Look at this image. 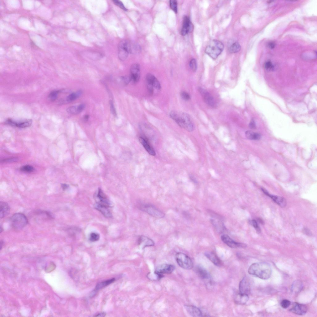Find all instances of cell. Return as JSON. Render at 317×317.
Here are the masks:
<instances>
[{
  "label": "cell",
  "mask_w": 317,
  "mask_h": 317,
  "mask_svg": "<svg viewBox=\"0 0 317 317\" xmlns=\"http://www.w3.org/2000/svg\"><path fill=\"white\" fill-rule=\"evenodd\" d=\"M170 117L181 128L189 132L194 129V125L192 118L188 114L181 111H171L169 114Z\"/></svg>",
  "instance_id": "cell-1"
},
{
  "label": "cell",
  "mask_w": 317,
  "mask_h": 317,
  "mask_svg": "<svg viewBox=\"0 0 317 317\" xmlns=\"http://www.w3.org/2000/svg\"><path fill=\"white\" fill-rule=\"evenodd\" d=\"M248 273L263 280L269 278L271 273V269L270 265L266 262H259L253 263L249 267Z\"/></svg>",
  "instance_id": "cell-2"
},
{
  "label": "cell",
  "mask_w": 317,
  "mask_h": 317,
  "mask_svg": "<svg viewBox=\"0 0 317 317\" xmlns=\"http://www.w3.org/2000/svg\"><path fill=\"white\" fill-rule=\"evenodd\" d=\"M224 45L220 41L212 40L206 47L205 52L214 59H216L221 54L224 49Z\"/></svg>",
  "instance_id": "cell-3"
},
{
  "label": "cell",
  "mask_w": 317,
  "mask_h": 317,
  "mask_svg": "<svg viewBox=\"0 0 317 317\" xmlns=\"http://www.w3.org/2000/svg\"><path fill=\"white\" fill-rule=\"evenodd\" d=\"M11 225L14 229H22L27 224L28 220L26 216L21 213L13 214L10 218Z\"/></svg>",
  "instance_id": "cell-4"
},
{
  "label": "cell",
  "mask_w": 317,
  "mask_h": 317,
  "mask_svg": "<svg viewBox=\"0 0 317 317\" xmlns=\"http://www.w3.org/2000/svg\"><path fill=\"white\" fill-rule=\"evenodd\" d=\"M132 44L127 40H123L119 42L118 46V54L120 60H125L129 53H131Z\"/></svg>",
  "instance_id": "cell-5"
},
{
  "label": "cell",
  "mask_w": 317,
  "mask_h": 317,
  "mask_svg": "<svg viewBox=\"0 0 317 317\" xmlns=\"http://www.w3.org/2000/svg\"><path fill=\"white\" fill-rule=\"evenodd\" d=\"M175 258L179 265L184 269L189 270L193 267V263L191 258L184 253H177L176 255Z\"/></svg>",
  "instance_id": "cell-6"
},
{
  "label": "cell",
  "mask_w": 317,
  "mask_h": 317,
  "mask_svg": "<svg viewBox=\"0 0 317 317\" xmlns=\"http://www.w3.org/2000/svg\"><path fill=\"white\" fill-rule=\"evenodd\" d=\"M139 208L141 210L154 217L162 218L165 216L163 212L150 204L141 203L140 204Z\"/></svg>",
  "instance_id": "cell-7"
},
{
  "label": "cell",
  "mask_w": 317,
  "mask_h": 317,
  "mask_svg": "<svg viewBox=\"0 0 317 317\" xmlns=\"http://www.w3.org/2000/svg\"><path fill=\"white\" fill-rule=\"evenodd\" d=\"M146 80L148 90L151 94L154 93L155 89L160 90L161 85L158 80L153 74H148L146 77Z\"/></svg>",
  "instance_id": "cell-8"
},
{
  "label": "cell",
  "mask_w": 317,
  "mask_h": 317,
  "mask_svg": "<svg viewBox=\"0 0 317 317\" xmlns=\"http://www.w3.org/2000/svg\"><path fill=\"white\" fill-rule=\"evenodd\" d=\"M96 197V203L109 207L113 206L111 202L108 199L100 188L98 189Z\"/></svg>",
  "instance_id": "cell-9"
},
{
  "label": "cell",
  "mask_w": 317,
  "mask_h": 317,
  "mask_svg": "<svg viewBox=\"0 0 317 317\" xmlns=\"http://www.w3.org/2000/svg\"><path fill=\"white\" fill-rule=\"evenodd\" d=\"M198 91L206 103L213 107L216 106V102L213 97L207 91L201 88H198Z\"/></svg>",
  "instance_id": "cell-10"
},
{
  "label": "cell",
  "mask_w": 317,
  "mask_h": 317,
  "mask_svg": "<svg viewBox=\"0 0 317 317\" xmlns=\"http://www.w3.org/2000/svg\"><path fill=\"white\" fill-rule=\"evenodd\" d=\"M193 26L189 18L185 16L183 18L182 26L181 30V34L185 36L193 30Z\"/></svg>",
  "instance_id": "cell-11"
},
{
  "label": "cell",
  "mask_w": 317,
  "mask_h": 317,
  "mask_svg": "<svg viewBox=\"0 0 317 317\" xmlns=\"http://www.w3.org/2000/svg\"><path fill=\"white\" fill-rule=\"evenodd\" d=\"M130 76L131 81L136 83L139 80L140 77V68L139 65L137 63L132 64L130 68Z\"/></svg>",
  "instance_id": "cell-12"
},
{
  "label": "cell",
  "mask_w": 317,
  "mask_h": 317,
  "mask_svg": "<svg viewBox=\"0 0 317 317\" xmlns=\"http://www.w3.org/2000/svg\"><path fill=\"white\" fill-rule=\"evenodd\" d=\"M221 238L224 243L232 248H245L246 246V245L245 244L235 242L227 235H222Z\"/></svg>",
  "instance_id": "cell-13"
},
{
  "label": "cell",
  "mask_w": 317,
  "mask_h": 317,
  "mask_svg": "<svg viewBox=\"0 0 317 317\" xmlns=\"http://www.w3.org/2000/svg\"><path fill=\"white\" fill-rule=\"evenodd\" d=\"M250 286L249 280L247 277H244L239 283L240 293L248 295L250 292Z\"/></svg>",
  "instance_id": "cell-14"
},
{
  "label": "cell",
  "mask_w": 317,
  "mask_h": 317,
  "mask_svg": "<svg viewBox=\"0 0 317 317\" xmlns=\"http://www.w3.org/2000/svg\"><path fill=\"white\" fill-rule=\"evenodd\" d=\"M289 311L297 315H303L307 312V308L305 305L295 302Z\"/></svg>",
  "instance_id": "cell-15"
},
{
  "label": "cell",
  "mask_w": 317,
  "mask_h": 317,
  "mask_svg": "<svg viewBox=\"0 0 317 317\" xmlns=\"http://www.w3.org/2000/svg\"><path fill=\"white\" fill-rule=\"evenodd\" d=\"M261 190L265 194L271 198L275 202L280 206L284 207L286 206L287 202L284 198L281 197L271 195L266 190L263 188H262Z\"/></svg>",
  "instance_id": "cell-16"
},
{
  "label": "cell",
  "mask_w": 317,
  "mask_h": 317,
  "mask_svg": "<svg viewBox=\"0 0 317 317\" xmlns=\"http://www.w3.org/2000/svg\"><path fill=\"white\" fill-rule=\"evenodd\" d=\"M175 267L171 264H163L158 265L156 268L155 271L158 273L163 274H170L174 271Z\"/></svg>",
  "instance_id": "cell-17"
},
{
  "label": "cell",
  "mask_w": 317,
  "mask_h": 317,
  "mask_svg": "<svg viewBox=\"0 0 317 317\" xmlns=\"http://www.w3.org/2000/svg\"><path fill=\"white\" fill-rule=\"evenodd\" d=\"M138 244L142 249L154 245V243L151 239L144 236H141L138 239Z\"/></svg>",
  "instance_id": "cell-18"
},
{
  "label": "cell",
  "mask_w": 317,
  "mask_h": 317,
  "mask_svg": "<svg viewBox=\"0 0 317 317\" xmlns=\"http://www.w3.org/2000/svg\"><path fill=\"white\" fill-rule=\"evenodd\" d=\"M184 307L188 313L191 316L195 317L202 316V313L198 307L192 305H185Z\"/></svg>",
  "instance_id": "cell-19"
},
{
  "label": "cell",
  "mask_w": 317,
  "mask_h": 317,
  "mask_svg": "<svg viewBox=\"0 0 317 317\" xmlns=\"http://www.w3.org/2000/svg\"><path fill=\"white\" fill-rule=\"evenodd\" d=\"M94 206L95 209L101 212L105 217L111 218L112 217V214L109 209V207L96 202L94 204Z\"/></svg>",
  "instance_id": "cell-20"
},
{
  "label": "cell",
  "mask_w": 317,
  "mask_h": 317,
  "mask_svg": "<svg viewBox=\"0 0 317 317\" xmlns=\"http://www.w3.org/2000/svg\"><path fill=\"white\" fill-rule=\"evenodd\" d=\"M139 140L140 143L143 145L149 154L152 156L155 155V150L146 140L142 137H140L139 138Z\"/></svg>",
  "instance_id": "cell-21"
},
{
  "label": "cell",
  "mask_w": 317,
  "mask_h": 317,
  "mask_svg": "<svg viewBox=\"0 0 317 317\" xmlns=\"http://www.w3.org/2000/svg\"><path fill=\"white\" fill-rule=\"evenodd\" d=\"M205 256L213 263L217 266H220L222 263L220 259L214 253L208 251L205 253Z\"/></svg>",
  "instance_id": "cell-22"
},
{
  "label": "cell",
  "mask_w": 317,
  "mask_h": 317,
  "mask_svg": "<svg viewBox=\"0 0 317 317\" xmlns=\"http://www.w3.org/2000/svg\"><path fill=\"white\" fill-rule=\"evenodd\" d=\"M85 105L83 103L78 106H72L67 109V112L71 114L76 115L81 113L84 109Z\"/></svg>",
  "instance_id": "cell-23"
},
{
  "label": "cell",
  "mask_w": 317,
  "mask_h": 317,
  "mask_svg": "<svg viewBox=\"0 0 317 317\" xmlns=\"http://www.w3.org/2000/svg\"><path fill=\"white\" fill-rule=\"evenodd\" d=\"M249 299L248 295L240 293L235 296L234 301L237 304L244 305L247 303Z\"/></svg>",
  "instance_id": "cell-24"
},
{
  "label": "cell",
  "mask_w": 317,
  "mask_h": 317,
  "mask_svg": "<svg viewBox=\"0 0 317 317\" xmlns=\"http://www.w3.org/2000/svg\"><path fill=\"white\" fill-rule=\"evenodd\" d=\"M0 217L1 219L4 217L10 212V207L8 204L5 202H0Z\"/></svg>",
  "instance_id": "cell-25"
},
{
  "label": "cell",
  "mask_w": 317,
  "mask_h": 317,
  "mask_svg": "<svg viewBox=\"0 0 317 317\" xmlns=\"http://www.w3.org/2000/svg\"><path fill=\"white\" fill-rule=\"evenodd\" d=\"M195 271L198 276L202 279H208L210 278V275L208 272L201 267H197L195 268Z\"/></svg>",
  "instance_id": "cell-26"
},
{
  "label": "cell",
  "mask_w": 317,
  "mask_h": 317,
  "mask_svg": "<svg viewBox=\"0 0 317 317\" xmlns=\"http://www.w3.org/2000/svg\"><path fill=\"white\" fill-rule=\"evenodd\" d=\"M228 45V51L231 53L238 52L241 50V46L239 43L237 41L229 42Z\"/></svg>",
  "instance_id": "cell-27"
},
{
  "label": "cell",
  "mask_w": 317,
  "mask_h": 317,
  "mask_svg": "<svg viewBox=\"0 0 317 317\" xmlns=\"http://www.w3.org/2000/svg\"><path fill=\"white\" fill-rule=\"evenodd\" d=\"M303 287L302 282L299 280L295 281L293 283L291 287L292 292L294 293H297L300 292Z\"/></svg>",
  "instance_id": "cell-28"
},
{
  "label": "cell",
  "mask_w": 317,
  "mask_h": 317,
  "mask_svg": "<svg viewBox=\"0 0 317 317\" xmlns=\"http://www.w3.org/2000/svg\"><path fill=\"white\" fill-rule=\"evenodd\" d=\"M245 135L248 139L252 140H259L261 137V135L260 133L251 131H246L245 132Z\"/></svg>",
  "instance_id": "cell-29"
},
{
  "label": "cell",
  "mask_w": 317,
  "mask_h": 317,
  "mask_svg": "<svg viewBox=\"0 0 317 317\" xmlns=\"http://www.w3.org/2000/svg\"><path fill=\"white\" fill-rule=\"evenodd\" d=\"M115 279L114 278H112L111 279L106 280V281L100 282L98 283L96 286L95 287V289L94 291H97L100 289H101L103 287H106V286L108 285L109 284L112 283L114 282Z\"/></svg>",
  "instance_id": "cell-30"
},
{
  "label": "cell",
  "mask_w": 317,
  "mask_h": 317,
  "mask_svg": "<svg viewBox=\"0 0 317 317\" xmlns=\"http://www.w3.org/2000/svg\"><path fill=\"white\" fill-rule=\"evenodd\" d=\"M82 93V92L81 91H78L75 93H72L67 97L66 100L68 102H72L78 98Z\"/></svg>",
  "instance_id": "cell-31"
},
{
  "label": "cell",
  "mask_w": 317,
  "mask_h": 317,
  "mask_svg": "<svg viewBox=\"0 0 317 317\" xmlns=\"http://www.w3.org/2000/svg\"><path fill=\"white\" fill-rule=\"evenodd\" d=\"M32 121L31 120H26L23 122L17 123L14 122V126L23 128L28 127L31 124Z\"/></svg>",
  "instance_id": "cell-32"
},
{
  "label": "cell",
  "mask_w": 317,
  "mask_h": 317,
  "mask_svg": "<svg viewBox=\"0 0 317 317\" xmlns=\"http://www.w3.org/2000/svg\"><path fill=\"white\" fill-rule=\"evenodd\" d=\"M100 238L99 234L96 232H92L90 235L89 240L92 242L98 241Z\"/></svg>",
  "instance_id": "cell-33"
},
{
  "label": "cell",
  "mask_w": 317,
  "mask_h": 317,
  "mask_svg": "<svg viewBox=\"0 0 317 317\" xmlns=\"http://www.w3.org/2000/svg\"><path fill=\"white\" fill-rule=\"evenodd\" d=\"M170 6L171 9L175 13L177 12V3L175 0L170 1Z\"/></svg>",
  "instance_id": "cell-34"
},
{
  "label": "cell",
  "mask_w": 317,
  "mask_h": 317,
  "mask_svg": "<svg viewBox=\"0 0 317 317\" xmlns=\"http://www.w3.org/2000/svg\"><path fill=\"white\" fill-rule=\"evenodd\" d=\"M189 66L193 72L196 71L197 69V63L196 60L192 59L189 63Z\"/></svg>",
  "instance_id": "cell-35"
},
{
  "label": "cell",
  "mask_w": 317,
  "mask_h": 317,
  "mask_svg": "<svg viewBox=\"0 0 317 317\" xmlns=\"http://www.w3.org/2000/svg\"><path fill=\"white\" fill-rule=\"evenodd\" d=\"M34 170V168L33 166L29 165L24 166L21 168L22 171L27 172H32Z\"/></svg>",
  "instance_id": "cell-36"
},
{
  "label": "cell",
  "mask_w": 317,
  "mask_h": 317,
  "mask_svg": "<svg viewBox=\"0 0 317 317\" xmlns=\"http://www.w3.org/2000/svg\"><path fill=\"white\" fill-rule=\"evenodd\" d=\"M120 81L124 85H127L131 81L130 76H125L120 77Z\"/></svg>",
  "instance_id": "cell-37"
},
{
  "label": "cell",
  "mask_w": 317,
  "mask_h": 317,
  "mask_svg": "<svg viewBox=\"0 0 317 317\" xmlns=\"http://www.w3.org/2000/svg\"><path fill=\"white\" fill-rule=\"evenodd\" d=\"M58 93L59 91H57L52 92L49 95V98L52 101L55 100L57 98Z\"/></svg>",
  "instance_id": "cell-38"
},
{
  "label": "cell",
  "mask_w": 317,
  "mask_h": 317,
  "mask_svg": "<svg viewBox=\"0 0 317 317\" xmlns=\"http://www.w3.org/2000/svg\"><path fill=\"white\" fill-rule=\"evenodd\" d=\"M265 68L268 71L273 70L274 68V66L271 62L270 61H268L265 62L264 65Z\"/></svg>",
  "instance_id": "cell-39"
},
{
  "label": "cell",
  "mask_w": 317,
  "mask_h": 317,
  "mask_svg": "<svg viewBox=\"0 0 317 317\" xmlns=\"http://www.w3.org/2000/svg\"><path fill=\"white\" fill-rule=\"evenodd\" d=\"M180 95L182 99L185 101H188L190 98V95L185 91H181L180 93Z\"/></svg>",
  "instance_id": "cell-40"
},
{
  "label": "cell",
  "mask_w": 317,
  "mask_h": 317,
  "mask_svg": "<svg viewBox=\"0 0 317 317\" xmlns=\"http://www.w3.org/2000/svg\"><path fill=\"white\" fill-rule=\"evenodd\" d=\"M290 302L287 299L282 300L280 303L281 307L284 309L288 308L290 306Z\"/></svg>",
  "instance_id": "cell-41"
},
{
  "label": "cell",
  "mask_w": 317,
  "mask_h": 317,
  "mask_svg": "<svg viewBox=\"0 0 317 317\" xmlns=\"http://www.w3.org/2000/svg\"><path fill=\"white\" fill-rule=\"evenodd\" d=\"M114 3L116 5L119 6L120 8L124 11H126L127 9L125 8L123 3L120 1L115 0L113 1Z\"/></svg>",
  "instance_id": "cell-42"
},
{
  "label": "cell",
  "mask_w": 317,
  "mask_h": 317,
  "mask_svg": "<svg viewBox=\"0 0 317 317\" xmlns=\"http://www.w3.org/2000/svg\"><path fill=\"white\" fill-rule=\"evenodd\" d=\"M110 108L112 114L115 116H116V112L115 108L114 106L113 102L112 101H110Z\"/></svg>",
  "instance_id": "cell-43"
},
{
  "label": "cell",
  "mask_w": 317,
  "mask_h": 317,
  "mask_svg": "<svg viewBox=\"0 0 317 317\" xmlns=\"http://www.w3.org/2000/svg\"><path fill=\"white\" fill-rule=\"evenodd\" d=\"M251 223L253 226L256 229L257 232L259 233L260 232V229L258 226L257 221L253 219L251 221Z\"/></svg>",
  "instance_id": "cell-44"
},
{
  "label": "cell",
  "mask_w": 317,
  "mask_h": 317,
  "mask_svg": "<svg viewBox=\"0 0 317 317\" xmlns=\"http://www.w3.org/2000/svg\"><path fill=\"white\" fill-rule=\"evenodd\" d=\"M18 160L19 159L17 158H11L3 160L2 161L6 163H12L17 162Z\"/></svg>",
  "instance_id": "cell-45"
},
{
  "label": "cell",
  "mask_w": 317,
  "mask_h": 317,
  "mask_svg": "<svg viewBox=\"0 0 317 317\" xmlns=\"http://www.w3.org/2000/svg\"><path fill=\"white\" fill-rule=\"evenodd\" d=\"M249 127L251 129H254L256 128V124L254 121L253 119L251 120L249 124Z\"/></svg>",
  "instance_id": "cell-46"
},
{
  "label": "cell",
  "mask_w": 317,
  "mask_h": 317,
  "mask_svg": "<svg viewBox=\"0 0 317 317\" xmlns=\"http://www.w3.org/2000/svg\"><path fill=\"white\" fill-rule=\"evenodd\" d=\"M303 232L305 234L307 235L310 236L311 235V232L307 228H304L303 229Z\"/></svg>",
  "instance_id": "cell-47"
},
{
  "label": "cell",
  "mask_w": 317,
  "mask_h": 317,
  "mask_svg": "<svg viewBox=\"0 0 317 317\" xmlns=\"http://www.w3.org/2000/svg\"><path fill=\"white\" fill-rule=\"evenodd\" d=\"M275 43L272 42H269L268 44V46L271 49H273L275 47Z\"/></svg>",
  "instance_id": "cell-48"
},
{
  "label": "cell",
  "mask_w": 317,
  "mask_h": 317,
  "mask_svg": "<svg viewBox=\"0 0 317 317\" xmlns=\"http://www.w3.org/2000/svg\"><path fill=\"white\" fill-rule=\"evenodd\" d=\"M61 186L63 190L67 189L69 187V185L65 184H63L61 185Z\"/></svg>",
  "instance_id": "cell-49"
},
{
  "label": "cell",
  "mask_w": 317,
  "mask_h": 317,
  "mask_svg": "<svg viewBox=\"0 0 317 317\" xmlns=\"http://www.w3.org/2000/svg\"><path fill=\"white\" fill-rule=\"evenodd\" d=\"M89 115H85L84 117V120L85 121H87L89 119Z\"/></svg>",
  "instance_id": "cell-50"
},
{
  "label": "cell",
  "mask_w": 317,
  "mask_h": 317,
  "mask_svg": "<svg viewBox=\"0 0 317 317\" xmlns=\"http://www.w3.org/2000/svg\"><path fill=\"white\" fill-rule=\"evenodd\" d=\"M106 315V314L104 313H100L97 314L95 316H99V317H103L104 316Z\"/></svg>",
  "instance_id": "cell-51"
},
{
  "label": "cell",
  "mask_w": 317,
  "mask_h": 317,
  "mask_svg": "<svg viewBox=\"0 0 317 317\" xmlns=\"http://www.w3.org/2000/svg\"><path fill=\"white\" fill-rule=\"evenodd\" d=\"M4 241H0V248H1V250L2 248V247L3 246V245H4Z\"/></svg>",
  "instance_id": "cell-52"
},
{
  "label": "cell",
  "mask_w": 317,
  "mask_h": 317,
  "mask_svg": "<svg viewBox=\"0 0 317 317\" xmlns=\"http://www.w3.org/2000/svg\"><path fill=\"white\" fill-rule=\"evenodd\" d=\"M3 231V228L1 226H0V233H1Z\"/></svg>",
  "instance_id": "cell-53"
}]
</instances>
